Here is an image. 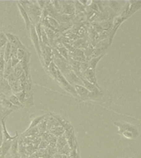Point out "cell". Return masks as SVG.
I'll use <instances>...</instances> for the list:
<instances>
[{"instance_id":"cell-30","label":"cell","mask_w":141,"mask_h":158,"mask_svg":"<svg viewBox=\"0 0 141 158\" xmlns=\"http://www.w3.org/2000/svg\"><path fill=\"white\" fill-rule=\"evenodd\" d=\"M0 158H6V156H2V155H0Z\"/></svg>"},{"instance_id":"cell-12","label":"cell","mask_w":141,"mask_h":158,"mask_svg":"<svg viewBox=\"0 0 141 158\" xmlns=\"http://www.w3.org/2000/svg\"><path fill=\"white\" fill-rule=\"evenodd\" d=\"M102 97H103V93L101 90L89 91L88 95V100H92V101H101Z\"/></svg>"},{"instance_id":"cell-22","label":"cell","mask_w":141,"mask_h":158,"mask_svg":"<svg viewBox=\"0 0 141 158\" xmlns=\"http://www.w3.org/2000/svg\"><path fill=\"white\" fill-rule=\"evenodd\" d=\"M12 73H13V75H14L17 79L19 78V77L23 73V70H22V67H21V65H20L19 64L12 69Z\"/></svg>"},{"instance_id":"cell-16","label":"cell","mask_w":141,"mask_h":158,"mask_svg":"<svg viewBox=\"0 0 141 158\" xmlns=\"http://www.w3.org/2000/svg\"><path fill=\"white\" fill-rule=\"evenodd\" d=\"M18 138H17L16 139L12 142V144H11V147H10V149H9V154L11 156H15L18 154Z\"/></svg>"},{"instance_id":"cell-8","label":"cell","mask_w":141,"mask_h":158,"mask_svg":"<svg viewBox=\"0 0 141 158\" xmlns=\"http://www.w3.org/2000/svg\"><path fill=\"white\" fill-rule=\"evenodd\" d=\"M30 36L32 39V41L33 43L35 49L36 50V53L38 54L39 58H41V45H40V40L37 36L36 32V29H35V26L33 24L31 25L30 27Z\"/></svg>"},{"instance_id":"cell-2","label":"cell","mask_w":141,"mask_h":158,"mask_svg":"<svg viewBox=\"0 0 141 158\" xmlns=\"http://www.w3.org/2000/svg\"><path fill=\"white\" fill-rule=\"evenodd\" d=\"M114 125L118 127V133L127 139H135L139 137L138 128L135 125L127 122H114Z\"/></svg>"},{"instance_id":"cell-25","label":"cell","mask_w":141,"mask_h":158,"mask_svg":"<svg viewBox=\"0 0 141 158\" xmlns=\"http://www.w3.org/2000/svg\"><path fill=\"white\" fill-rule=\"evenodd\" d=\"M27 50L24 49H17V53H16V57L17 59H18V61H21L23 58H24L25 54H26V52Z\"/></svg>"},{"instance_id":"cell-10","label":"cell","mask_w":141,"mask_h":158,"mask_svg":"<svg viewBox=\"0 0 141 158\" xmlns=\"http://www.w3.org/2000/svg\"><path fill=\"white\" fill-rule=\"evenodd\" d=\"M74 88L76 91L79 99H81L82 101L88 100V95L89 91L83 86H82V85H74Z\"/></svg>"},{"instance_id":"cell-4","label":"cell","mask_w":141,"mask_h":158,"mask_svg":"<svg viewBox=\"0 0 141 158\" xmlns=\"http://www.w3.org/2000/svg\"><path fill=\"white\" fill-rule=\"evenodd\" d=\"M61 5V11L60 14L67 15L69 17L74 16L75 13L74 10V2H69V1H62L60 2Z\"/></svg>"},{"instance_id":"cell-19","label":"cell","mask_w":141,"mask_h":158,"mask_svg":"<svg viewBox=\"0 0 141 158\" xmlns=\"http://www.w3.org/2000/svg\"><path fill=\"white\" fill-rule=\"evenodd\" d=\"M39 134V132H38V129H37L36 127H35V128H32L31 129H27V130L25 131L24 133L22 134V137H24V138H29L31 136H36Z\"/></svg>"},{"instance_id":"cell-31","label":"cell","mask_w":141,"mask_h":158,"mask_svg":"<svg viewBox=\"0 0 141 158\" xmlns=\"http://www.w3.org/2000/svg\"><path fill=\"white\" fill-rule=\"evenodd\" d=\"M0 79H2V77H0Z\"/></svg>"},{"instance_id":"cell-28","label":"cell","mask_w":141,"mask_h":158,"mask_svg":"<svg viewBox=\"0 0 141 158\" xmlns=\"http://www.w3.org/2000/svg\"><path fill=\"white\" fill-rule=\"evenodd\" d=\"M11 158H21V156H20V154L18 153V154H17V155L12 156H11Z\"/></svg>"},{"instance_id":"cell-21","label":"cell","mask_w":141,"mask_h":158,"mask_svg":"<svg viewBox=\"0 0 141 158\" xmlns=\"http://www.w3.org/2000/svg\"><path fill=\"white\" fill-rule=\"evenodd\" d=\"M57 67L54 65V64L53 63V61L49 64V65L48 66V71H49V73L50 74V76L53 77L54 79H55L56 77V73H57Z\"/></svg>"},{"instance_id":"cell-13","label":"cell","mask_w":141,"mask_h":158,"mask_svg":"<svg viewBox=\"0 0 141 158\" xmlns=\"http://www.w3.org/2000/svg\"><path fill=\"white\" fill-rule=\"evenodd\" d=\"M48 133H49L50 134L54 136L55 138H59V137H60V136L64 135V128L59 125V126H56V127H54V128H50Z\"/></svg>"},{"instance_id":"cell-24","label":"cell","mask_w":141,"mask_h":158,"mask_svg":"<svg viewBox=\"0 0 141 158\" xmlns=\"http://www.w3.org/2000/svg\"><path fill=\"white\" fill-rule=\"evenodd\" d=\"M7 43V39L5 33L0 31V49H2Z\"/></svg>"},{"instance_id":"cell-15","label":"cell","mask_w":141,"mask_h":158,"mask_svg":"<svg viewBox=\"0 0 141 158\" xmlns=\"http://www.w3.org/2000/svg\"><path fill=\"white\" fill-rule=\"evenodd\" d=\"M104 54H101V55H99L97 57H94L92 59H89L88 60V69H94V70H96V67L98 64V62L100 61V59L103 57Z\"/></svg>"},{"instance_id":"cell-14","label":"cell","mask_w":141,"mask_h":158,"mask_svg":"<svg viewBox=\"0 0 141 158\" xmlns=\"http://www.w3.org/2000/svg\"><path fill=\"white\" fill-rule=\"evenodd\" d=\"M48 115H49V114H43V115L37 116V117H36V118H32V123H31V124H30V126L28 127L27 129H31V128L36 127V126L38 125V124H39V123H41L43 119H45V118H46Z\"/></svg>"},{"instance_id":"cell-11","label":"cell","mask_w":141,"mask_h":158,"mask_svg":"<svg viewBox=\"0 0 141 158\" xmlns=\"http://www.w3.org/2000/svg\"><path fill=\"white\" fill-rule=\"evenodd\" d=\"M17 7H18V9H19V12L22 15V18L24 20L25 24H26V27H27V29L29 31L30 27H31V25H32V22H31V20H30L29 17H28V15L26 12V11L24 10V8L22 7V6L19 3V2H17Z\"/></svg>"},{"instance_id":"cell-26","label":"cell","mask_w":141,"mask_h":158,"mask_svg":"<svg viewBox=\"0 0 141 158\" xmlns=\"http://www.w3.org/2000/svg\"><path fill=\"white\" fill-rule=\"evenodd\" d=\"M48 146L49 145H48L47 142H45V141L42 139L39 144V148L41 149H41H46V148H48Z\"/></svg>"},{"instance_id":"cell-20","label":"cell","mask_w":141,"mask_h":158,"mask_svg":"<svg viewBox=\"0 0 141 158\" xmlns=\"http://www.w3.org/2000/svg\"><path fill=\"white\" fill-rule=\"evenodd\" d=\"M7 99L14 106H17V107H18V108H22V107H23V106H22V104L20 103V101H18V99H17V97L15 96L14 94H12V95L8 96Z\"/></svg>"},{"instance_id":"cell-7","label":"cell","mask_w":141,"mask_h":158,"mask_svg":"<svg viewBox=\"0 0 141 158\" xmlns=\"http://www.w3.org/2000/svg\"><path fill=\"white\" fill-rule=\"evenodd\" d=\"M30 57H31V54L28 51H27L24 58L19 62V64L22 67V70H23L25 75L27 77V79H28V80L31 79V74H30Z\"/></svg>"},{"instance_id":"cell-3","label":"cell","mask_w":141,"mask_h":158,"mask_svg":"<svg viewBox=\"0 0 141 158\" xmlns=\"http://www.w3.org/2000/svg\"><path fill=\"white\" fill-rule=\"evenodd\" d=\"M55 81L59 84V86H61L62 88L64 89L67 92H69L72 95V96L75 97V98L79 99L78 97V95H77L76 91L74 90V86L70 85V84L67 81V80L65 79L64 76H63V74L60 73L59 69H57V73H56V77H55Z\"/></svg>"},{"instance_id":"cell-9","label":"cell","mask_w":141,"mask_h":158,"mask_svg":"<svg viewBox=\"0 0 141 158\" xmlns=\"http://www.w3.org/2000/svg\"><path fill=\"white\" fill-rule=\"evenodd\" d=\"M6 118H2L0 120V123H1V125H2V142L3 141H13L14 139H16L17 138H18V133H16L14 136H11L8 133L7 130V128H6V124H5V122H6Z\"/></svg>"},{"instance_id":"cell-6","label":"cell","mask_w":141,"mask_h":158,"mask_svg":"<svg viewBox=\"0 0 141 158\" xmlns=\"http://www.w3.org/2000/svg\"><path fill=\"white\" fill-rule=\"evenodd\" d=\"M82 77H83V78L85 79L86 81H88L90 83L93 84L95 86L97 87V88L100 89L98 86V83H97V81H96V72L94 69H88L82 73Z\"/></svg>"},{"instance_id":"cell-1","label":"cell","mask_w":141,"mask_h":158,"mask_svg":"<svg viewBox=\"0 0 141 158\" xmlns=\"http://www.w3.org/2000/svg\"><path fill=\"white\" fill-rule=\"evenodd\" d=\"M19 3L24 8L26 12L28 15L32 24L36 25L41 21L42 10L37 5L36 2H31V1H21Z\"/></svg>"},{"instance_id":"cell-27","label":"cell","mask_w":141,"mask_h":158,"mask_svg":"<svg viewBox=\"0 0 141 158\" xmlns=\"http://www.w3.org/2000/svg\"><path fill=\"white\" fill-rule=\"evenodd\" d=\"M2 143V125L0 123V147Z\"/></svg>"},{"instance_id":"cell-23","label":"cell","mask_w":141,"mask_h":158,"mask_svg":"<svg viewBox=\"0 0 141 158\" xmlns=\"http://www.w3.org/2000/svg\"><path fill=\"white\" fill-rule=\"evenodd\" d=\"M12 110H10L8 109L5 108V107H3V106L1 105V106H0V120H1L2 118L7 117V115H8L10 113H12Z\"/></svg>"},{"instance_id":"cell-18","label":"cell","mask_w":141,"mask_h":158,"mask_svg":"<svg viewBox=\"0 0 141 158\" xmlns=\"http://www.w3.org/2000/svg\"><path fill=\"white\" fill-rule=\"evenodd\" d=\"M11 50H12V49H11V44L7 42L4 47V50H3V58H4L5 64H6V63L9 60L10 58H11Z\"/></svg>"},{"instance_id":"cell-5","label":"cell","mask_w":141,"mask_h":158,"mask_svg":"<svg viewBox=\"0 0 141 158\" xmlns=\"http://www.w3.org/2000/svg\"><path fill=\"white\" fill-rule=\"evenodd\" d=\"M6 37L7 39V42L11 44V47L13 49H26V47L22 44V43L20 41L19 38L15 35L12 34V33H5Z\"/></svg>"},{"instance_id":"cell-29","label":"cell","mask_w":141,"mask_h":158,"mask_svg":"<svg viewBox=\"0 0 141 158\" xmlns=\"http://www.w3.org/2000/svg\"><path fill=\"white\" fill-rule=\"evenodd\" d=\"M75 158H80V154H79V151H78V152H77L76 157Z\"/></svg>"},{"instance_id":"cell-17","label":"cell","mask_w":141,"mask_h":158,"mask_svg":"<svg viewBox=\"0 0 141 158\" xmlns=\"http://www.w3.org/2000/svg\"><path fill=\"white\" fill-rule=\"evenodd\" d=\"M74 10H75V14H83L86 13V7L82 4L79 1L74 2Z\"/></svg>"}]
</instances>
